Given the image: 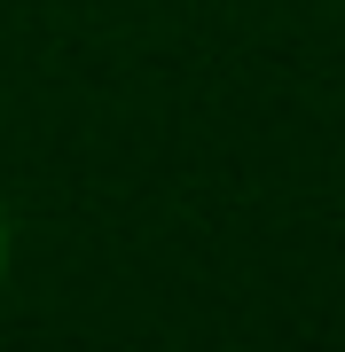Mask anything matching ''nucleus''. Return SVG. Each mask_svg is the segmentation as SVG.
<instances>
[{
	"mask_svg": "<svg viewBox=\"0 0 345 352\" xmlns=\"http://www.w3.org/2000/svg\"><path fill=\"white\" fill-rule=\"evenodd\" d=\"M0 274H8V219H0Z\"/></svg>",
	"mask_w": 345,
	"mask_h": 352,
	"instance_id": "1",
	"label": "nucleus"
}]
</instances>
